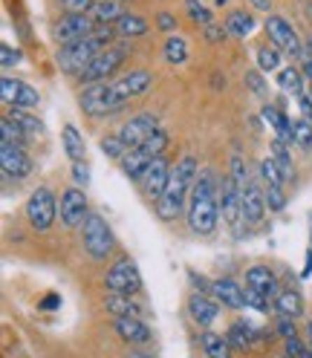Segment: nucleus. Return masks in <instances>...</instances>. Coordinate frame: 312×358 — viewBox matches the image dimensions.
<instances>
[{
  "mask_svg": "<svg viewBox=\"0 0 312 358\" xmlns=\"http://www.w3.org/2000/svg\"><path fill=\"white\" fill-rule=\"evenodd\" d=\"M220 222V182L214 171H199L188 196V226L194 234H211Z\"/></svg>",
  "mask_w": 312,
  "mask_h": 358,
  "instance_id": "f257e3e1",
  "label": "nucleus"
},
{
  "mask_svg": "<svg viewBox=\"0 0 312 358\" xmlns=\"http://www.w3.org/2000/svg\"><path fill=\"white\" fill-rule=\"evenodd\" d=\"M199 176V165H197V156L194 153H185L176 159V165L171 168V179H168V188H165V196L156 203V214L162 220H176V214L183 211L185 199L191 196V188Z\"/></svg>",
  "mask_w": 312,
  "mask_h": 358,
  "instance_id": "f03ea898",
  "label": "nucleus"
},
{
  "mask_svg": "<svg viewBox=\"0 0 312 358\" xmlns=\"http://www.w3.org/2000/svg\"><path fill=\"white\" fill-rule=\"evenodd\" d=\"M110 38H113V27H99L93 35H87L81 41H73V43H64V47L58 50L55 61H58V66L64 73L81 76L87 66H90V61L110 47Z\"/></svg>",
  "mask_w": 312,
  "mask_h": 358,
  "instance_id": "7ed1b4c3",
  "label": "nucleus"
},
{
  "mask_svg": "<svg viewBox=\"0 0 312 358\" xmlns=\"http://www.w3.org/2000/svg\"><path fill=\"white\" fill-rule=\"evenodd\" d=\"M81 110L87 116H110V113H119V110H125V99L119 96L116 90V81H101V84H90L84 87L81 93Z\"/></svg>",
  "mask_w": 312,
  "mask_h": 358,
  "instance_id": "20e7f679",
  "label": "nucleus"
},
{
  "mask_svg": "<svg viewBox=\"0 0 312 358\" xmlns=\"http://www.w3.org/2000/svg\"><path fill=\"white\" fill-rule=\"evenodd\" d=\"M81 243H84V252L90 255L93 260H107L110 255H113L116 249V240H113V231H110V226L104 222L101 214H90L84 220L81 226Z\"/></svg>",
  "mask_w": 312,
  "mask_h": 358,
  "instance_id": "39448f33",
  "label": "nucleus"
},
{
  "mask_svg": "<svg viewBox=\"0 0 312 358\" xmlns=\"http://www.w3.org/2000/svg\"><path fill=\"white\" fill-rule=\"evenodd\" d=\"M58 217V196L47 188V185H41L32 191V196L27 199V222L35 229V231H50L52 229V222Z\"/></svg>",
  "mask_w": 312,
  "mask_h": 358,
  "instance_id": "423d86ee",
  "label": "nucleus"
},
{
  "mask_svg": "<svg viewBox=\"0 0 312 358\" xmlns=\"http://www.w3.org/2000/svg\"><path fill=\"white\" fill-rule=\"evenodd\" d=\"M104 286L110 295H136L142 289V278H139V268L130 257H119L113 266L107 268V278H104Z\"/></svg>",
  "mask_w": 312,
  "mask_h": 358,
  "instance_id": "0eeeda50",
  "label": "nucleus"
},
{
  "mask_svg": "<svg viewBox=\"0 0 312 358\" xmlns=\"http://www.w3.org/2000/svg\"><path fill=\"white\" fill-rule=\"evenodd\" d=\"M125 58H127V50L125 47H107L104 52H99L93 61H90V66L78 76V81L81 84H101V81H113V73L119 70V66L125 64Z\"/></svg>",
  "mask_w": 312,
  "mask_h": 358,
  "instance_id": "6e6552de",
  "label": "nucleus"
},
{
  "mask_svg": "<svg viewBox=\"0 0 312 358\" xmlns=\"http://www.w3.org/2000/svg\"><path fill=\"white\" fill-rule=\"evenodd\" d=\"M220 214H222V222L234 231L240 234V222H243V194L234 182V176L226 173L222 176V182H220Z\"/></svg>",
  "mask_w": 312,
  "mask_h": 358,
  "instance_id": "1a4fd4ad",
  "label": "nucleus"
},
{
  "mask_svg": "<svg viewBox=\"0 0 312 358\" xmlns=\"http://www.w3.org/2000/svg\"><path fill=\"white\" fill-rule=\"evenodd\" d=\"M58 214H61L64 229L84 226V220L90 217V211H87V194L81 188H64L58 196Z\"/></svg>",
  "mask_w": 312,
  "mask_h": 358,
  "instance_id": "9d476101",
  "label": "nucleus"
},
{
  "mask_svg": "<svg viewBox=\"0 0 312 358\" xmlns=\"http://www.w3.org/2000/svg\"><path fill=\"white\" fill-rule=\"evenodd\" d=\"M266 35H269V43H272V47H278L281 52L292 55V58H301V55H304L301 41H298L292 24H286L281 15H269V17H266Z\"/></svg>",
  "mask_w": 312,
  "mask_h": 358,
  "instance_id": "9b49d317",
  "label": "nucleus"
},
{
  "mask_svg": "<svg viewBox=\"0 0 312 358\" xmlns=\"http://www.w3.org/2000/svg\"><path fill=\"white\" fill-rule=\"evenodd\" d=\"M171 168L165 156H156V159L150 162V168L145 171V176L139 179V185L145 191L148 199H153V203H159V199L165 196V188H168V179H171Z\"/></svg>",
  "mask_w": 312,
  "mask_h": 358,
  "instance_id": "f8f14e48",
  "label": "nucleus"
},
{
  "mask_svg": "<svg viewBox=\"0 0 312 358\" xmlns=\"http://www.w3.org/2000/svg\"><path fill=\"white\" fill-rule=\"evenodd\" d=\"M96 29H99V24L93 20V15H66L55 24L52 35L61 41V47H64V43H73V41H81L87 35H93Z\"/></svg>",
  "mask_w": 312,
  "mask_h": 358,
  "instance_id": "ddd939ff",
  "label": "nucleus"
},
{
  "mask_svg": "<svg viewBox=\"0 0 312 358\" xmlns=\"http://www.w3.org/2000/svg\"><path fill=\"white\" fill-rule=\"evenodd\" d=\"M156 130H159V124H156V116H150V113H139V116H133L130 122L122 124L119 139H122L127 148H142Z\"/></svg>",
  "mask_w": 312,
  "mask_h": 358,
  "instance_id": "4468645a",
  "label": "nucleus"
},
{
  "mask_svg": "<svg viewBox=\"0 0 312 358\" xmlns=\"http://www.w3.org/2000/svg\"><path fill=\"white\" fill-rule=\"evenodd\" d=\"M0 168L9 179H27L32 173V159L20 145H0Z\"/></svg>",
  "mask_w": 312,
  "mask_h": 358,
  "instance_id": "2eb2a0df",
  "label": "nucleus"
},
{
  "mask_svg": "<svg viewBox=\"0 0 312 358\" xmlns=\"http://www.w3.org/2000/svg\"><path fill=\"white\" fill-rule=\"evenodd\" d=\"M246 289H255V292H260L272 306H275V298L281 292L278 278H275V272H272L269 266H252L249 272H246Z\"/></svg>",
  "mask_w": 312,
  "mask_h": 358,
  "instance_id": "dca6fc26",
  "label": "nucleus"
},
{
  "mask_svg": "<svg viewBox=\"0 0 312 358\" xmlns=\"http://www.w3.org/2000/svg\"><path fill=\"white\" fill-rule=\"evenodd\" d=\"M211 295L220 306H226V309H243L246 306V289H243L237 280L232 278H220L211 283Z\"/></svg>",
  "mask_w": 312,
  "mask_h": 358,
  "instance_id": "f3484780",
  "label": "nucleus"
},
{
  "mask_svg": "<svg viewBox=\"0 0 312 358\" xmlns=\"http://www.w3.org/2000/svg\"><path fill=\"white\" fill-rule=\"evenodd\" d=\"M188 315H191V321H194L197 327L208 329V327L220 318V303H217L214 298L203 295V292H194V295L188 298Z\"/></svg>",
  "mask_w": 312,
  "mask_h": 358,
  "instance_id": "a211bd4d",
  "label": "nucleus"
},
{
  "mask_svg": "<svg viewBox=\"0 0 312 358\" xmlns=\"http://www.w3.org/2000/svg\"><path fill=\"white\" fill-rule=\"evenodd\" d=\"M150 84H153V73H150V70H130V73H125L122 78H116V90H119V96H122L125 101L148 93Z\"/></svg>",
  "mask_w": 312,
  "mask_h": 358,
  "instance_id": "6ab92c4d",
  "label": "nucleus"
},
{
  "mask_svg": "<svg viewBox=\"0 0 312 358\" xmlns=\"http://www.w3.org/2000/svg\"><path fill=\"white\" fill-rule=\"evenodd\" d=\"M113 329H116V335L122 341H127V344H136V347H145V344H150V327L142 321V318H116L113 321Z\"/></svg>",
  "mask_w": 312,
  "mask_h": 358,
  "instance_id": "aec40b11",
  "label": "nucleus"
},
{
  "mask_svg": "<svg viewBox=\"0 0 312 358\" xmlns=\"http://www.w3.org/2000/svg\"><path fill=\"white\" fill-rule=\"evenodd\" d=\"M153 159H156V156H150L145 148H130V150L122 156V159H119V165H122V171H125L127 179L139 182V179L145 176V171L150 168Z\"/></svg>",
  "mask_w": 312,
  "mask_h": 358,
  "instance_id": "412c9836",
  "label": "nucleus"
},
{
  "mask_svg": "<svg viewBox=\"0 0 312 358\" xmlns=\"http://www.w3.org/2000/svg\"><path fill=\"white\" fill-rule=\"evenodd\" d=\"M263 214H266V196L255 182H249V188L243 191V222L257 226L263 220Z\"/></svg>",
  "mask_w": 312,
  "mask_h": 358,
  "instance_id": "4be33fe9",
  "label": "nucleus"
},
{
  "mask_svg": "<svg viewBox=\"0 0 312 358\" xmlns=\"http://www.w3.org/2000/svg\"><path fill=\"white\" fill-rule=\"evenodd\" d=\"M263 119H266V124H269V130L278 133V142H283V145H292V142H295V136H292V122H289L275 104H266V107H263Z\"/></svg>",
  "mask_w": 312,
  "mask_h": 358,
  "instance_id": "5701e85b",
  "label": "nucleus"
},
{
  "mask_svg": "<svg viewBox=\"0 0 312 358\" xmlns=\"http://www.w3.org/2000/svg\"><path fill=\"white\" fill-rule=\"evenodd\" d=\"M275 309L281 312V315H286V318H301L304 315V298H301V292L298 289H281L278 292V298H275Z\"/></svg>",
  "mask_w": 312,
  "mask_h": 358,
  "instance_id": "b1692460",
  "label": "nucleus"
},
{
  "mask_svg": "<svg viewBox=\"0 0 312 358\" xmlns=\"http://www.w3.org/2000/svg\"><path fill=\"white\" fill-rule=\"evenodd\" d=\"M61 139H64V150L70 156V162H84V153H87V145H84V136L78 133L76 124H66L61 130Z\"/></svg>",
  "mask_w": 312,
  "mask_h": 358,
  "instance_id": "393cba45",
  "label": "nucleus"
},
{
  "mask_svg": "<svg viewBox=\"0 0 312 358\" xmlns=\"http://www.w3.org/2000/svg\"><path fill=\"white\" fill-rule=\"evenodd\" d=\"M90 15H93V20L99 27H110V24H119V17L125 15V9H122L119 0H99Z\"/></svg>",
  "mask_w": 312,
  "mask_h": 358,
  "instance_id": "a878e982",
  "label": "nucleus"
},
{
  "mask_svg": "<svg viewBox=\"0 0 312 358\" xmlns=\"http://www.w3.org/2000/svg\"><path fill=\"white\" fill-rule=\"evenodd\" d=\"M199 344H203L208 358H232L229 338H222V335H217V332H203V335H199Z\"/></svg>",
  "mask_w": 312,
  "mask_h": 358,
  "instance_id": "bb28decb",
  "label": "nucleus"
},
{
  "mask_svg": "<svg viewBox=\"0 0 312 358\" xmlns=\"http://www.w3.org/2000/svg\"><path fill=\"white\" fill-rule=\"evenodd\" d=\"M278 84L283 93H292L295 99L304 96V73L301 66H283V70L278 73Z\"/></svg>",
  "mask_w": 312,
  "mask_h": 358,
  "instance_id": "cd10ccee",
  "label": "nucleus"
},
{
  "mask_svg": "<svg viewBox=\"0 0 312 358\" xmlns=\"http://www.w3.org/2000/svg\"><path fill=\"white\" fill-rule=\"evenodd\" d=\"M116 32L122 38H142L148 32V20L142 15H133V12H125L116 24Z\"/></svg>",
  "mask_w": 312,
  "mask_h": 358,
  "instance_id": "c85d7f7f",
  "label": "nucleus"
},
{
  "mask_svg": "<svg viewBox=\"0 0 312 358\" xmlns=\"http://www.w3.org/2000/svg\"><path fill=\"white\" fill-rule=\"evenodd\" d=\"M104 306H107V312H113L116 318H139L142 315L139 306L133 303L127 295H107L104 298Z\"/></svg>",
  "mask_w": 312,
  "mask_h": 358,
  "instance_id": "c756f323",
  "label": "nucleus"
},
{
  "mask_svg": "<svg viewBox=\"0 0 312 358\" xmlns=\"http://www.w3.org/2000/svg\"><path fill=\"white\" fill-rule=\"evenodd\" d=\"M9 119L27 133V136H41L43 133V122L38 119V116H32L29 110H20V107H12V113H9Z\"/></svg>",
  "mask_w": 312,
  "mask_h": 358,
  "instance_id": "7c9ffc66",
  "label": "nucleus"
},
{
  "mask_svg": "<svg viewBox=\"0 0 312 358\" xmlns=\"http://www.w3.org/2000/svg\"><path fill=\"white\" fill-rule=\"evenodd\" d=\"M252 29H255V17L246 15V12H232L226 17V32L234 35V38H246Z\"/></svg>",
  "mask_w": 312,
  "mask_h": 358,
  "instance_id": "2f4dec72",
  "label": "nucleus"
},
{
  "mask_svg": "<svg viewBox=\"0 0 312 358\" xmlns=\"http://www.w3.org/2000/svg\"><path fill=\"white\" fill-rule=\"evenodd\" d=\"M272 159H275L278 171L283 173V179L289 182V179L295 176V165H292V156H289V148L283 142H272Z\"/></svg>",
  "mask_w": 312,
  "mask_h": 358,
  "instance_id": "473e14b6",
  "label": "nucleus"
},
{
  "mask_svg": "<svg viewBox=\"0 0 312 358\" xmlns=\"http://www.w3.org/2000/svg\"><path fill=\"white\" fill-rule=\"evenodd\" d=\"M165 61H168V64H183V61H188V43H185V38H180L176 32L165 41Z\"/></svg>",
  "mask_w": 312,
  "mask_h": 358,
  "instance_id": "72a5a7b5",
  "label": "nucleus"
},
{
  "mask_svg": "<svg viewBox=\"0 0 312 358\" xmlns=\"http://www.w3.org/2000/svg\"><path fill=\"white\" fill-rule=\"evenodd\" d=\"M257 66L263 73H281V50L266 43V47L257 50Z\"/></svg>",
  "mask_w": 312,
  "mask_h": 358,
  "instance_id": "f704fd0d",
  "label": "nucleus"
},
{
  "mask_svg": "<svg viewBox=\"0 0 312 358\" xmlns=\"http://www.w3.org/2000/svg\"><path fill=\"white\" fill-rule=\"evenodd\" d=\"M0 139H3L6 145H20L24 148V142H27V133L20 130L9 116H3V122H0Z\"/></svg>",
  "mask_w": 312,
  "mask_h": 358,
  "instance_id": "c9c22d12",
  "label": "nucleus"
},
{
  "mask_svg": "<svg viewBox=\"0 0 312 358\" xmlns=\"http://www.w3.org/2000/svg\"><path fill=\"white\" fill-rule=\"evenodd\" d=\"M20 87H24V81H17V78H12V76H3V78H0V99H3V104H9V107L17 104Z\"/></svg>",
  "mask_w": 312,
  "mask_h": 358,
  "instance_id": "e433bc0d",
  "label": "nucleus"
},
{
  "mask_svg": "<svg viewBox=\"0 0 312 358\" xmlns=\"http://www.w3.org/2000/svg\"><path fill=\"white\" fill-rule=\"evenodd\" d=\"M292 136H295V145H301L304 150H312V122L309 119H295L292 122Z\"/></svg>",
  "mask_w": 312,
  "mask_h": 358,
  "instance_id": "4c0bfd02",
  "label": "nucleus"
},
{
  "mask_svg": "<svg viewBox=\"0 0 312 358\" xmlns=\"http://www.w3.org/2000/svg\"><path fill=\"white\" fill-rule=\"evenodd\" d=\"M260 176H263V185H278V188H283V182H286L283 173L278 171V165H275L272 156L260 162Z\"/></svg>",
  "mask_w": 312,
  "mask_h": 358,
  "instance_id": "58836bf2",
  "label": "nucleus"
},
{
  "mask_svg": "<svg viewBox=\"0 0 312 358\" xmlns=\"http://www.w3.org/2000/svg\"><path fill=\"white\" fill-rule=\"evenodd\" d=\"M249 327L246 324H232V329H229V344H232V350H246L249 344H252V338H249Z\"/></svg>",
  "mask_w": 312,
  "mask_h": 358,
  "instance_id": "ea45409f",
  "label": "nucleus"
},
{
  "mask_svg": "<svg viewBox=\"0 0 312 358\" xmlns=\"http://www.w3.org/2000/svg\"><path fill=\"white\" fill-rule=\"evenodd\" d=\"M127 150H130V148L119 139V133H116V136H104V139H101V153H104V156H110V159H116V162L122 159V156H125Z\"/></svg>",
  "mask_w": 312,
  "mask_h": 358,
  "instance_id": "a19ab883",
  "label": "nucleus"
},
{
  "mask_svg": "<svg viewBox=\"0 0 312 358\" xmlns=\"http://www.w3.org/2000/svg\"><path fill=\"white\" fill-rule=\"evenodd\" d=\"M263 196H266V208H269V211H283V208H286V194H283V188L266 185Z\"/></svg>",
  "mask_w": 312,
  "mask_h": 358,
  "instance_id": "79ce46f5",
  "label": "nucleus"
},
{
  "mask_svg": "<svg viewBox=\"0 0 312 358\" xmlns=\"http://www.w3.org/2000/svg\"><path fill=\"white\" fill-rule=\"evenodd\" d=\"M185 9H188V15H191V20L194 24H203V27H208L211 20H214V15L199 3V0H185Z\"/></svg>",
  "mask_w": 312,
  "mask_h": 358,
  "instance_id": "37998d69",
  "label": "nucleus"
},
{
  "mask_svg": "<svg viewBox=\"0 0 312 358\" xmlns=\"http://www.w3.org/2000/svg\"><path fill=\"white\" fill-rule=\"evenodd\" d=\"M38 104H41L38 90H35L32 84H24V87H20V96H17V104H15V107H20V110H35Z\"/></svg>",
  "mask_w": 312,
  "mask_h": 358,
  "instance_id": "c03bdc74",
  "label": "nucleus"
},
{
  "mask_svg": "<svg viewBox=\"0 0 312 358\" xmlns=\"http://www.w3.org/2000/svg\"><path fill=\"white\" fill-rule=\"evenodd\" d=\"M142 148H145L150 156H162V150L168 148V133L159 127V130H156V133H153V136H150V139H148Z\"/></svg>",
  "mask_w": 312,
  "mask_h": 358,
  "instance_id": "a18cd8bd",
  "label": "nucleus"
},
{
  "mask_svg": "<svg viewBox=\"0 0 312 358\" xmlns=\"http://www.w3.org/2000/svg\"><path fill=\"white\" fill-rule=\"evenodd\" d=\"M64 6L70 15H90L93 6H96V0H64Z\"/></svg>",
  "mask_w": 312,
  "mask_h": 358,
  "instance_id": "49530a36",
  "label": "nucleus"
},
{
  "mask_svg": "<svg viewBox=\"0 0 312 358\" xmlns=\"http://www.w3.org/2000/svg\"><path fill=\"white\" fill-rule=\"evenodd\" d=\"M73 182L87 188V182H90V165L87 162H73Z\"/></svg>",
  "mask_w": 312,
  "mask_h": 358,
  "instance_id": "de8ad7c7",
  "label": "nucleus"
},
{
  "mask_svg": "<svg viewBox=\"0 0 312 358\" xmlns=\"http://www.w3.org/2000/svg\"><path fill=\"white\" fill-rule=\"evenodd\" d=\"M283 350H286V355H289V358H301L309 347H304V341L295 335V338H286V341H283Z\"/></svg>",
  "mask_w": 312,
  "mask_h": 358,
  "instance_id": "09e8293b",
  "label": "nucleus"
},
{
  "mask_svg": "<svg viewBox=\"0 0 312 358\" xmlns=\"http://www.w3.org/2000/svg\"><path fill=\"white\" fill-rule=\"evenodd\" d=\"M246 306H255V309H260V312H266V309H269L272 303L269 301H266L260 292H255V289H246Z\"/></svg>",
  "mask_w": 312,
  "mask_h": 358,
  "instance_id": "8fccbe9b",
  "label": "nucleus"
},
{
  "mask_svg": "<svg viewBox=\"0 0 312 358\" xmlns=\"http://www.w3.org/2000/svg\"><path fill=\"white\" fill-rule=\"evenodd\" d=\"M17 61H20V52L12 50L9 43H3V47H0V64H3V66H15Z\"/></svg>",
  "mask_w": 312,
  "mask_h": 358,
  "instance_id": "3c124183",
  "label": "nucleus"
},
{
  "mask_svg": "<svg viewBox=\"0 0 312 358\" xmlns=\"http://www.w3.org/2000/svg\"><path fill=\"white\" fill-rule=\"evenodd\" d=\"M278 332L283 335V341H286V338H295V324H292V318L281 315V321H278Z\"/></svg>",
  "mask_w": 312,
  "mask_h": 358,
  "instance_id": "603ef678",
  "label": "nucleus"
},
{
  "mask_svg": "<svg viewBox=\"0 0 312 358\" xmlns=\"http://www.w3.org/2000/svg\"><path fill=\"white\" fill-rule=\"evenodd\" d=\"M156 24H159V29H165V32H173V29H176V17H173L171 12H159Z\"/></svg>",
  "mask_w": 312,
  "mask_h": 358,
  "instance_id": "864d4df0",
  "label": "nucleus"
},
{
  "mask_svg": "<svg viewBox=\"0 0 312 358\" xmlns=\"http://www.w3.org/2000/svg\"><path fill=\"white\" fill-rule=\"evenodd\" d=\"M206 38H208L211 43L222 41V38H226V27H214V24H208V27H206Z\"/></svg>",
  "mask_w": 312,
  "mask_h": 358,
  "instance_id": "5fc2aeb1",
  "label": "nucleus"
},
{
  "mask_svg": "<svg viewBox=\"0 0 312 358\" xmlns=\"http://www.w3.org/2000/svg\"><path fill=\"white\" fill-rule=\"evenodd\" d=\"M246 84L255 90V93H263V81H260L257 73H246Z\"/></svg>",
  "mask_w": 312,
  "mask_h": 358,
  "instance_id": "6e6d98bb",
  "label": "nucleus"
},
{
  "mask_svg": "<svg viewBox=\"0 0 312 358\" xmlns=\"http://www.w3.org/2000/svg\"><path fill=\"white\" fill-rule=\"evenodd\" d=\"M58 303H61V298H58V295H47V298L41 301V309H55Z\"/></svg>",
  "mask_w": 312,
  "mask_h": 358,
  "instance_id": "4d7b16f0",
  "label": "nucleus"
},
{
  "mask_svg": "<svg viewBox=\"0 0 312 358\" xmlns=\"http://www.w3.org/2000/svg\"><path fill=\"white\" fill-rule=\"evenodd\" d=\"M252 6H255L257 12H269V9H272V0H252Z\"/></svg>",
  "mask_w": 312,
  "mask_h": 358,
  "instance_id": "13d9d810",
  "label": "nucleus"
},
{
  "mask_svg": "<svg viewBox=\"0 0 312 358\" xmlns=\"http://www.w3.org/2000/svg\"><path fill=\"white\" fill-rule=\"evenodd\" d=\"M306 347H309V352H312V321L306 324Z\"/></svg>",
  "mask_w": 312,
  "mask_h": 358,
  "instance_id": "bf43d9fd",
  "label": "nucleus"
},
{
  "mask_svg": "<svg viewBox=\"0 0 312 358\" xmlns=\"http://www.w3.org/2000/svg\"><path fill=\"white\" fill-rule=\"evenodd\" d=\"M127 358H153V355H148V352H139V350H130V355Z\"/></svg>",
  "mask_w": 312,
  "mask_h": 358,
  "instance_id": "052dcab7",
  "label": "nucleus"
},
{
  "mask_svg": "<svg viewBox=\"0 0 312 358\" xmlns=\"http://www.w3.org/2000/svg\"><path fill=\"white\" fill-rule=\"evenodd\" d=\"M301 358H312V352H309V350H306V352H304V355H301Z\"/></svg>",
  "mask_w": 312,
  "mask_h": 358,
  "instance_id": "680f3d73",
  "label": "nucleus"
},
{
  "mask_svg": "<svg viewBox=\"0 0 312 358\" xmlns=\"http://www.w3.org/2000/svg\"><path fill=\"white\" fill-rule=\"evenodd\" d=\"M217 3H226V0H217Z\"/></svg>",
  "mask_w": 312,
  "mask_h": 358,
  "instance_id": "e2e57ef3",
  "label": "nucleus"
},
{
  "mask_svg": "<svg viewBox=\"0 0 312 358\" xmlns=\"http://www.w3.org/2000/svg\"><path fill=\"white\" fill-rule=\"evenodd\" d=\"M309 50H312V41H309Z\"/></svg>",
  "mask_w": 312,
  "mask_h": 358,
  "instance_id": "0e129e2a",
  "label": "nucleus"
},
{
  "mask_svg": "<svg viewBox=\"0 0 312 358\" xmlns=\"http://www.w3.org/2000/svg\"><path fill=\"white\" fill-rule=\"evenodd\" d=\"M281 358H289V355H281Z\"/></svg>",
  "mask_w": 312,
  "mask_h": 358,
  "instance_id": "69168bd1",
  "label": "nucleus"
},
{
  "mask_svg": "<svg viewBox=\"0 0 312 358\" xmlns=\"http://www.w3.org/2000/svg\"><path fill=\"white\" fill-rule=\"evenodd\" d=\"M61 3H64V0H61Z\"/></svg>",
  "mask_w": 312,
  "mask_h": 358,
  "instance_id": "338daca9",
  "label": "nucleus"
}]
</instances>
